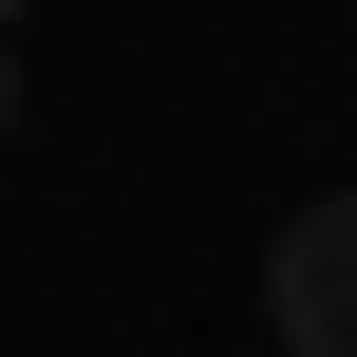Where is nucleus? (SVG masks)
I'll use <instances>...</instances> for the list:
<instances>
[{
  "mask_svg": "<svg viewBox=\"0 0 357 357\" xmlns=\"http://www.w3.org/2000/svg\"><path fill=\"white\" fill-rule=\"evenodd\" d=\"M264 320H282V357H357V188L264 245Z\"/></svg>",
  "mask_w": 357,
  "mask_h": 357,
  "instance_id": "1",
  "label": "nucleus"
},
{
  "mask_svg": "<svg viewBox=\"0 0 357 357\" xmlns=\"http://www.w3.org/2000/svg\"><path fill=\"white\" fill-rule=\"evenodd\" d=\"M0 132H19V56H0Z\"/></svg>",
  "mask_w": 357,
  "mask_h": 357,
  "instance_id": "2",
  "label": "nucleus"
}]
</instances>
